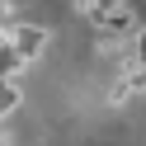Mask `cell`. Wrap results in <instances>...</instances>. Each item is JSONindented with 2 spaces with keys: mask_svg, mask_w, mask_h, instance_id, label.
Instances as JSON below:
<instances>
[{
  "mask_svg": "<svg viewBox=\"0 0 146 146\" xmlns=\"http://www.w3.org/2000/svg\"><path fill=\"white\" fill-rule=\"evenodd\" d=\"M52 47V29H42V24H10V57L24 61V66H33V61L42 57V52Z\"/></svg>",
  "mask_w": 146,
  "mask_h": 146,
  "instance_id": "1",
  "label": "cell"
},
{
  "mask_svg": "<svg viewBox=\"0 0 146 146\" xmlns=\"http://www.w3.org/2000/svg\"><path fill=\"white\" fill-rule=\"evenodd\" d=\"M19 99H24V90H19V85L0 80V123H5V118H10L14 108H19Z\"/></svg>",
  "mask_w": 146,
  "mask_h": 146,
  "instance_id": "2",
  "label": "cell"
},
{
  "mask_svg": "<svg viewBox=\"0 0 146 146\" xmlns=\"http://www.w3.org/2000/svg\"><path fill=\"white\" fill-rule=\"evenodd\" d=\"M132 66H141V71H146V24L137 29V38H132Z\"/></svg>",
  "mask_w": 146,
  "mask_h": 146,
  "instance_id": "3",
  "label": "cell"
}]
</instances>
